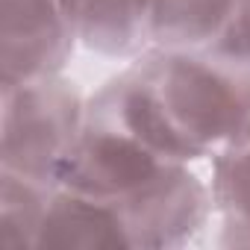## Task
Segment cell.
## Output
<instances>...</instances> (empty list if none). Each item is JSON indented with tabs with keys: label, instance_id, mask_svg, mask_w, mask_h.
I'll use <instances>...</instances> for the list:
<instances>
[{
	"label": "cell",
	"instance_id": "7a4b0ae2",
	"mask_svg": "<svg viewBox=\"0 0 250 250\" xmlns=\"http://www.w3.org/2000/svg\"><path fill=\"white\" fill-rule=\"evenodd\" d=\"M59 188L88 194L112 209L127 235V247L171 250L188 244L215 212L212 186L191 165H174L130 139L118 127L83 115Z\"/></svg>",
	"mask_w": 250,
	"mask_h": 250
},
{
	"label": "cell",
	"instance_id": "9c48e42d",
	"mask_svg": "<svg viewBox=\"0 0 250 250\" xmlns=\"http://www.w3.org/2000/svg\"><path fill=\"white\" fill-rule=\"evenodd\" d=\"M62 3H65V6H68L71 12H74V18L80 15V0H62Z\"/></svg>",
	"mask_w": 250,
	"mask_h": 250
},
{
	"label": "cell",
	"instance_id": "6da1fadb",
	"mask_svg": "<svg viewBox=\"0 0 250 250\" xmlns=\"http://www.w3.org/2000/svg\"><path fill=\"white\" fill-rule=\"evenodd\" d=\"M85 112L162 159L191 165L250 130V65L212 50L150 47L106 80Z\"/></svg>",
	"mask_w": 250,
	"mask_h": 250
},
{
	"label": "cell",
	"instance_id": "8992f818",
	"mask_svg": "<svg viewBox=\"0 0 250 250\" xmlns=\"http://www.w3.org/2000/svg\"><path fill=\"white\" fill-rule=\"evenodd\" d=\"M238 0H150L153 47L212 50L227 33Z\"/></svg>",
	"mask_w": 250,
	"mask_h": 250
},
{
	"label": "cell",
	"instance_id": "3957f363",
	"mask_svg": "<svg viewBox=\"0 0 250 250\" xmlns=\"http://www.w3.org/2000/svg\"><path fill=\"white\" fill-rule=\"evenodd\" d=\"M83 115L85 97L62 74L0 85V180L56 188Z\"/></svg>",
	"mask_w": 250,
	"mask_h": 250
},
{
	"label": "cell",
	"instance_id": "5b68a950",
	"mask_svg": "<svg viewBox=\"0 0 250 250\" xmlns=\"http://www.w3.org/2000/svg\"><path fill=\"white\" fill-rule=\"evenodd\" d=\"M77 33L88 50L136 59L153 47L150 0H80Z\"/></svg>",
	"mask_w": 250,
	"mask_h": 250
},
{
	"label": "cell",
	"instance_id": "52a82bcc",
	"mask_svg": "<svg viewBox=\"0 0 250 250\" xmlns=\"http://www.w3.org/2000/svg\"><path fill=\"white\" fill-rule=\"evenodd\" d=\"M212 203L224 247H250V130L212 156Z\"/></svg>",
	"mask_w": 250,
	"mask_h": 250
},
{
	"label": "cell",
	"instance_id": "ba28073f",
	"mask_svg": "<svg viewBox=\"0 0 250 250\" xmlns=\"http://www.w3.org/2000/svg\"><path fill=\"white\" fill-rule=\"evenodd\" d=\"M212 53L238 65H250V0H238L235 15L227 33L221 36V42L212 47Z\"/></svg>",
	"mask_w": 250,
	"mask_h": 250
},
{
	"label": "cell",
	"instance_id": "277c9868",
	"mask_svg": "<svg viewBox=\"0 0 250 250\" xmlns=\"http://www.w3.org/2000/svg\"><path fill=\"white\" fill-rule=\"evenodd\" d=\"M77 44V18L62 0H3L0 85L62 74Z\"/></svg>",
	"mask_w": 250,
	"mask_h": 250
}]
</instances>
